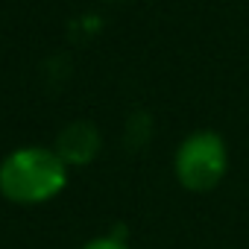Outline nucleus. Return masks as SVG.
Segmentation results:
<instances>
[{
    "label": "nucleus",
    "mask_w": 249,
    "mask_h": 249,
    "mask_svg": "<svg viewBox=\"0 0 249 249\" xmlns=\"http://www.w3.org/2000/svg\"><path fill=\"white\" fill-rule=\"evenodd\" d=\"M82 249H129V243H126V240H120L117 234H106V237H94V240H88Z\"/></svg>",
    "instance_id": "nucleus-4"
},
{
    "label": "nucleus",
    "mask_w": 249,
    "mask_h": 249,
    "mask_svg": "<svg viewBox=\"0 0 249 249\" xmlns=\"http://www.w3.org/2000/svg\"><path fill=\"white\" fill-rule=\"evenodd\" d=\"M229 170V147L220 132L214 129H196L182 138L173 156V173L176 182L185 191L205 194L214 191Z\"/></svg>",
    "instance_id": "nucleus-2"
},
{
    "label": "nucleus",
    "mask_w": 249,
    "mask_h": 249,
    "mask_svg": "<svg viewBox=\"0 0 249 249\" xmlns=\"http://www.w3.org/2000/svg\"><path fill=\"white\" fill-rule=\"evenodd\" d=\"M68 185V164L53 147H18L0 161V194L15 205H41Z\"/></svg>",
    "instance_id": "nucleus-1"
},
{
    "label": "nucleus",
    "mask_w": 249,
    "mask_h": 249,
    "mask_svg": "<svg viewBox=\"0 0 249 249\" xmlns=\"http://www.w3.org/2000/svg\"><path fill=\"white\" fill-rule=\"evenodd\" d=\"M100 144H103V138H100V132H97L94 123L73 120V123H68V126L56 135L53 150H56V156L68 167H82V164H91L97 159Z\"/></svg>",
    "instance_id": "nucleus-3"
}]
</instances>
